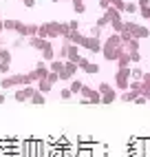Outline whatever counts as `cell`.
Instances as JSON below:
<instances>
[{
    "label": "cell",
    "mask_w": 150,
    "mask_h": 157,
    "mask_svg": "<svg viewBox=\"0 0 150 157\" xmlns=\"http://www.w3.org/2000/svg\"><path fill=\"white\" fill-rule=\"evenodd\" d=\"M47 75H49V67L44 64V62H38V64H36V69L29 73V78L33 80V82H40V80H44Z\"/></svg>",
    "instance_id": "cell-1"
},
{
    "label": "cell",
    "mask_w": 150,
    "mask_h": 157,
    "mask_svg": "<svg viewBox=\"0 0 150 157\" xmlns=\"http://www.w3.org/2000/svg\"><path fill=\"white\" fill-rule=\"evenodd\" d=\"M99 102L102 104H111V102H115V98H117V93L108 86V84H99Z\"/></svg>",
    "instance_id": "cell-2"
},
{
    "label": "cell",
    "mask_w": 150,
    "mask_h": 157,
    "mask_svg": "<svg viewBox=\"0 0 150 157\" xmlns=\"http://www.w3.org/2000/svg\"><path fill=\"white\" fill-rule=\"evenodd\" d=\"M75 73H77V64H73V62H64V69L58 73L60 80H71Z\"/></svg>",
    "instance_id": "cell-3"
},
{
    "label": "cell",
    "mask_w": 150,
    "mask_h": 157,
    "mask_svg": "<svg viewBox=\"0 0 150 157\" xmlns=\"http://www.w3.org/2000/svg\"><path fill=\"white\" fill-rule=\"evenodd\" d=\"M33 93H36V89H31V86H20V89L16 91V100H18V102H27V100H31Z\"/></svg>",
    "instance_id": "cell-4"
},
{
    "label": "cell",
    "mask_w": 150,
    "mask_h": 157,
    "mask_svg": "<svg viewBox=\"0 0 150 157\" xmlns=\"http://www.w3.org/2000/svg\"><path fill=\"white\" fill-rule=\"evenodd\" d=\"M128 75H130V71H128V69H119V71H117L115 82H117V86H119V89H126L128 86Z\"/></svg>",
    "instance_id": "cell-5"
},
{
    "label": "cell",
    "mask_w": 150,
    "mask_h": 157,
    "mask_svg": "<svg viewBox=\"0 0 150 157\" xmlns=\"http://www.w3.org/2000/svg\"><path fill=\"white\" fill-rule=\"evenodd\" d=\"M84 47H86L88 51H93V53L102 51V42H99V38H84Z\"/></svg>",
    "instance_id": "cell-6"
},
{
    "label": "cell",
    "mask_w": 150,
    "mask_h": 157,
    "mask_svg": "<svg viewBox=\"0 0 150 157\" xmlns=\"http://www.w3.org/2000/svg\"><path fill=\"white\" fill-rule=\"evenodd\" d=\"M42 58H44L47 62H53V60H55V51H53L51 42H47V44H44V49H42Z\"/></svg>",
    "instance_id": "cell-7"
},
{
    "label": "cell",
    "mask_w": 150,
    "mask_h": 157,
    "mask_svg": "<svg viewBox=\"0 0 150 157\" xmlns=\"http://www.w3.org/2000/svg\"><path fill=\"white\" fill-rule=\"evenodd\" d=\"M47 36L49 38H58L60 36V22H49L47 25Z\"/></svg>",
    "instance_id": "cell-8"
},
{
    "label": "cell",
    "mask_w": 150,
    "mask_h": 157,
    "mask_svg": "<svg viewBox=\"0 0 150 157\" xmlns=\"http://www.w3.org/2000/svg\"><path fill=\"white\" fill-rule=\"evenodd\" d=\"M62 69H64V60H53L51 64H49V71H51V73H55V75H58Z\"/></svg>",
    "instance_id": "cell-9"
},
{
    "label": "cell",
    "mask_w": 150,
    "mask_h": 157,
    "mask_svg": "<svg viewBox=\"0 0 150 157\" xmlns=\"http://www.w3.org/2000/svg\"><path fill=\"white\" fill-rule=\"evenodd\" d=\"M0 62L2 64H11V51L9 49H0Z\"/></svg>",
    "instance_id": "cell-10"
},
{
    "label": "cell",
    "mask_w": 150,
    "mask_h": 157,
    "mask_svg": "<svg viewBox=\"0 0 150 157\" xmlns=\"http://www.w3.org/2000/svg\"><path fill=\"white\" fill-rule=\"evenodd\" d=\"M51 86H53V84H51L47 78H44V80H40V84H38V93H49V91H51Z\"/></svg>",
    "instance_id": "cell-11"
},
{
    "label": "cell",
    "mask_w": 150,
    "mask_h": 157,
    "mask_svg": "<svg viewBox=\"0 0 150 157\" xmlns=\"http://www.w3.org/2000/svg\"><path fill=\"white\" fill-rule=\"evenodd\" d=\"M29 44L33 47V49H40V51H42V49H44V44H47V40H42V38H31Z\"/></svg>",
    "instance_id": "cell-12"
},
{
    "label": "cell",
    "mask_w": 150,
    "mask_h": 157,
    "mask_svg": "<svg viewBox=\"0 0 150 157\" xmlns=\"http://www.w3.org/2000/svg\"><path fill=\"white\" fill-rule=\"evenodd\" d=\"M18 27V20H2V29L5 31H16Z\"/></svg>",
    "instance_id": "cell-13"
},
{
    "label": "cell",
    "mask_w": 150,
    "mask_h": 157,
    "mask_svg": "<svg viewBox=\"0 0 150 157\" xmlns=\"http://www.w3.org/2000/svg\"><path fill=\"white\" fill-rule=\"evenodd\" d=\"M29 102H31V104H44L47 100H44V95H42V93H38V91H36L33 95H31V100H29Z\"/></svg>",
    "instance_id": "cell-14"
},
{
    "label": "cell",
    "mask_w": 150,
    "mask_h": 157,
    "mask_svg": "<svg viewBox=\"0 0 150 157\" xmlns=\"http://www.w3.org/2000/svg\"><path fill=\"white\" fill-rule=\"evenodd\" d=\"M130 78H133L135 82H141V78H144V71H141V69H133V71H130Z\"/></svg>",
    "instance_id": "cell-15"
},
{
    "label": "cell",
    "mask_w": 150,
    "mask_h": 157,
    "mask_svg": "<svg viewBox=\"0 0 150 157\" xmlns=\"http://www.w3.org/2000/svg\"><path fill=\"white\" fill-rule=\"evenodd\" d=\"M82 86H84V84H82L80 80H73V82H71V89H69V91H71V93H80V91H82Z\"/></svg>",
    "instance_id": "cell-16"
},
{
    "label": "cell",
    "mask_w": 150,
    "mask_h": 157,
    "mask_svg": "<svg viewBox=\"0 0 150 157\" xmlns=\"http://www.w3.org/2000/svg\"><path fill=\"white\" fill-rule=\"evenodd\" d=\"M27 27H29V25H22V22H20V20H18V27H16V31H18V36H29V31H27Z\"/></svg>",
    "instance_id": "cell-17"
},
{
    "label": "cell",
    "mask_w": 150,
    "mask_h": 157,
    "mask_svg": "<svg viewBox=\"0 0 150 157\" xmlns=\"http://www.w3.org/2000/svg\"><path fill=\"white\" fill-rule=\"evenodd\" d=\"M108 2H113V9H115V11H124V0H108Z\"/></svg>",
    "instance_id": "cell-18"
},
{
    "label": "cell",
    "mask_w": 150,
    "mask_h": 157,
    "mask_svg": "<svg viewBox=\"0 0 150 157\" xmlns=\"http://www.w3.org/2000/svg\"><path fill=\"white\" fill-rule=\"evenodd\" d=\"M38 38H42V40L49 38V36H47V25H40V27H38Z\"/></svg>",
    "instance_id": "cell-19"
},
{
    "label": "cell",
    "mask_w": 150,
    "mask_h": 157,
    "mask_svg": "<svg viewBox=\"0 0 150 157\" xmlns=\"http://www.w3.org/2000/svg\"><path fill=\"white\" fill-rule=\"evenodd\" d=\"M84 71H86V73H88V75H95V73H97V71H99V67H97V64H91V62H88V67H86V69H84Z\"/></svg>",
    "instance_id": "cell-20"
},
{
    "label": "cell",
    "mask_w": 150,
    "mask_h": 157,
    "mask_svg": "<svg viewBox=\"0 0 150 157\" xmlns=\"http://www.w3.org/2000/svg\"><path fill=\"white\" fill-rule=\"evenodd\" d=\"M11 86H13L11 78H5V80H0V89H11Z\"/></svg>",
    "instance_id": "cell-21"
},
{
    "label": "cell",
    "mask_w": 150,
    "mask_h": 157,
    "mask_svg": "<svg viewBox=\"0 0 150 157\" xmlns=\"http://www.w3.org/2000/svg\"><path fill=\"white\" fill-rule=\"evenodd\" d=\"M75 13H84V9H86V7H84V2H82V0H75Z\"/></svg>",
    "instance_id": "cell-22"
},
{
    "label": "cell",
    "mask_w": 150,
    "mask_h": 157,
    "mask_svg": "<svg viewBox=\"0 0 150 157\" xmlns=\"http://www.w3.org/2000/svg\"><path fill=\"white\" fill-rule=\"evenodd\" d=\"M124 11L135 13V11H137V5H135V2H126V5H124Z\"/></svg>",
    "instance_id": "cell-23"
},
{
    "label": "cell",
    "mask_w": 150,
    "mask_h": 157,
    "mask_svg": "<svg viewBox=\"0 0 150 157\" xmlns=\"http://www.w3.org/2000/svg\"><path fill=\"white\" fill-rule=\"evenodd\" d=\"M27 31H29V36H31V38H38V25H29Z\"/></svg>",
    "instance_id": "cell-24"
},
{
    "label": "cell",
    "mask_w": 150,
    "mask_h": 157,
    "mask_svg": "<svg viewBox=\"0 0 150 157\" xmlns=\"http://www.w3.org/2000/svg\"><path fill=\"white\" fill-rule=\"evenodd\" d=\"M60 98H62V100H71V98H73V93H71L69 89H62V91H60Z\"/></svg>",
    "instance_id": "cell-25"
},
{
    "label": "cell",
    "mask_w": 150,
    "mask_h": 157,
    "mask_svg": "<svg viewBox=\"0 0 150 157\" xmlns=\"http://www.w3.org/2000/svg\"><path fill=\"white\" fill-rule=\"evenodd\" d=\"M77 29H80V22H77V20H71V22H69V31H71V33H75Z\"/></svg>",
    "instance_id": "cell-26"
},
{
    "label": "cell",
    "mask_w": 150,
    "mask_h": 157,
    "mask_svg": "<svg viewBox=\"0 0 150 157\" xmlns=\"http://www.w3.org/2000/svg\"><path fill=\"white\" fill-rule=\"evenodd\" d=\"M122 100H124V102H133V100H135V93H130V91H128V93H122Z\"/></svg>",
    "instance_id": "cell-27"
},
{
    "label": "cell",
    "mask_w": 150,
    "mask_h": 157,
    "mask_svg": "<svg viewBox=\"0 0 150 157\" xmlns=\"http://www.w3.org/2000/svg\"><path fill=\"white\" fill-rule=\"evenodd\" d=\"M9 71H11V64H2V62H0V73H2V75H7Z\"/></svg>",
    "instance_id": "cell-28"
},
{
    "label": "cell",
    "mask_w": 150,
    "mask_h": 157,
    "mask_svg": "<svg viewBox=\"0 0 150 157\" xmlns=\"http://www.w3.org/2000/svg\"><path fill=\"white\" fill-rule=\"evenodd\" d=\"M141 16H144V18H150V5L141 7Z\"/></svg>",
    "instance_id": "cell-29"
},
{
    "label": "cell",
    "mask_w": 150,
    "mask_h": 157,
    "mask_svg": "<svg viewBox=\"0 0 150 157\" xmlns=\"http://www.w3.org/2000/svg\"><path fill=\"white\" fill-rule=\"evenodd\" d=\"M91 38H99V27H93L91 29Z\"/></svg>",
    "instance_id": "cell-30"
},
{
    "label": "cell",
    "mask_w": 150,
    "mask_h": 157,
    "mask_svg": "<svg viewBox=\"0 0 150 157\" xmlns=\"http://www.w3.org/2000/svg\"><path fill=\"white\" fill-rule=\"evenodd\" d=\"M47 80H49V82H51V84H53V82H55V80H60V78L55 75V73H51V71H49V75H47Z\"/></svg>",
    "instance_id": "cell-31"
},
{
    "label": "cell",
    "mask_w": 150,
    "mask_h": 157,
    "mask_svg": "<svg viewBox=\"0 0 150 157\" xmlns=\"http://www.w3.org/2000/svg\"><path fill=\"white\" fill-rule=\"evenodd\" d=\"M128 58H130V62H139V60H141V56H139V51H137V53H133V56H128Z\"/></svg>",
    "instance_id": "cell-32"
},
{
    "label": "cell",
    "mask_w": 150,
    "mask_h": 157,
    "mask_svg": "<svg viewBox=\"0 0 150 157\" xmlns=\"http://www.w3.org/2000/svg\"><path fill=\"white\" fill-rule=\"evenodd\" d=\"M24 7L27 9H33L36 7V0H24Z\"/></svg>",
    "instance_id": "cell-33"
},
{
    "label": "cell",
    "mask_w": 150,
    "mask_h": 157,
    "mask_svg": "<svg viewBox=\"0 0 150 157\" xmlns=\"http://www.w3.org/2000/svg\"><path fill=\"white\" fill-rule=\"evenodd\" d=\"M99 7H102V9H108L111 5H108V0H99Z\"/></svg>",
    "instance_id": "cell-34"
},
{
    "label": "cell",
    "mask_w": 150,
    "mask_h": 157,
    "mask_svg": "<svg viewBox=\"0 0 150 157\" xmlns=\"http://www.w3.org/2000/svg\"><path fill=\"white\" fill-rule=\"evenodd\" d=\"M146 5H150V0H139V7H146Z\"/></svg>",
    "instance_id": "cell-35"
},
{
    "label": "cell",
    "mask_w": 150,
    "mask_h": 157,
    "mask_svg": "<svg viewBox=\"0 0 150 157\" xmlns=\"http://www.w3.org/2000/svg\"><path fill=\"white\" fill-rule=\"evenodd\" d=\"M5 102V95H2V93H0V104H2Z\"/></svg>",
    "instance_id": "cell-36"
},
{
    "label": "cell",
    "mask_w": 150,
    "mask_h": 157,
    "mask_svg": "<svg viewBox=\"0 0 150 157\" xmlns=\"http://www.w3.org/2000/svg\"><path fill=\"white\" fill-rule=\"evenodd\" d=\"M0 31H2V18H0Z\"/></svg>",
    "instance_id": "cell-37"
},
{
    "label": "cell",
    "mask_w": 150,
    "mask_h": 157,
    "mask_svg": "<svg viewBox=\"0 0 150 157\" xmlns=\"http://www.w3.org/2000/svg\"><path fill=\"white\" fill-rule=\"evenodd\" d=\"M51 2H60V0H51Z\"/></svg>",
    "instance_id": "cell-38"
},
{
    "label": "cell",
    "mask_w": 150,
    "mask_h": 157,
    "mask_svg": "<svg viewBox=\"0 0 150 157\" xmlns=\"http://www.w3.org/2000/svg\"><path fill=\"white\" fill-rule=\"evenodd\" d=\"M22 2H24V0H22Z\"/></svg>",
    "instance_id": "cell-39"
}]
</instances>
